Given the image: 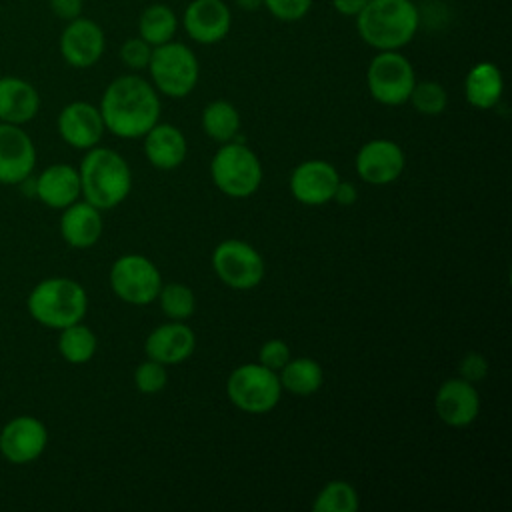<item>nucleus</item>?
<instances>
[{
	"instance_id": "obj_1",
	"label": "nucleus",
	"mask_w": 512,
	"mask_h": 512,
	"mask_svg": "<svg viewBox=\"0 0 512 512\" xmlns=\"http://www.w3.org/2000/svg\"><path fill=\"white\" fill-rule=\"evenodd\" d=\"M100 114L108 132L118 138H142L160 120V94L138 74L114 78L102 92Z\"/></svg>"
},
{
	"instance_id": "obj_2",
	"label": "nucleus",
	"mask_w": 512,
	"mask_h": 512,
	"mask_svg": "<svg viewBox=\"0 0 512 512\" xmlns=\"http://www.w3.org/2000/svg\"><path fill=\"white\" fill-rule=\"evenodd\" d=\"M364 44L382 50H402L420 28V10L412 0H368L354 16Z\"/></svg>"
},
{
	"instance_id": "obj_3",
	"label": "nucleus",
	"mask_w": 512,
	"mask_h": 512,
	"mask_svg": "<svg viewBox=\"0 0 512 512\" xmlns=\"http://www.w3.org/2000/svg\"><path fill=\"white\" fill-rule=\"evenodd\" d=\"M80 194L98 210L120 206L132 190V172L122 154L112 148L94 146L78 168Z\"/></svg>"
},
{
	"instance_id": "obj_4",
	"label": "nucleus",
	"mask_w": 512,
	"mask_h": 512,
	"mask_svg": "<svg viewBox=\"0 0 512 512\" xmlns=\"http://www.w3.org/2000/svg\"><path fill=\"white\" fill-rule=\"evenodd\" d=\"M30 316L54 330L82 322L88 312V294L84 286L72 278L54 276L40 280L26 300Z\"/></svg>"
},
{
	"instance_id": "obj_5",
	"label": "nucleus",
	"mask_w": 512,
	"mask_h": 512,
	"mask_svg": "<svg viewBox=\"0 0 512 512\" xmlns=\"http://www.w3.org/2000/svg\"><path fill=\"white\" fill-rule=\"evenodd\" d=\"M262 164L258 154L240 140L224 142L210 160L214 186L230 198H250L262 184Z\"/></svg>"
},
{
	"instance_id": "obj_6",
	"label": "nucleus",
	"mask_w": 512,
	"mask_h": 512,
	"mask_svg": "<svg viewBox=\"0 0 512 512\" xmlns=\"http://www.w3.org/2000/svg\"><path fill=\"white\" fill-rule=\"evenodd\" d=\"M146 70L156 92L168 98L188 96L200 78V64L194 50L176 40L154 46Z\"/></svg>"
},
{
	"instance_id": "obj_7",
	"label": "nucleus",
	"mask_w": 512,
	"mask_h": 512,
	"mask_svg": "<svg viewBox=\"0 0 512 512\" xmlns=\"http://www.w3.org/2000/svg\"><path fill=\"white\" fill-rule=\"evenodd\" d=\"M282 386L278 372L260 362H246L236 366L226 380V394L230 402L246 414H266L280 402Z\"/></svg>"
},
{
	"instance_id": "obj_8",
	"label": "nucleus",
	"mask_w": 512,
	"mask_h": 512,
	"mask_svg": "<svg viewBox=\"0 0 512 512\" xmlns=\"http://www.w3.org/2000/svg\"><path fill=\"white\" fill-rule=\"evenodd\" d=\"M416 84L412 62L400 50H382L370 60L366 86L370 96L384 106L406 104Z\"/></svg>"
},
{
	"instance_id": "obj_9",
	"label": "nucleus",
	"mask_w": 512,
	"mask_h": 512,
	"mask_svg": "<svg viewBox=\"0 0 512 512\" xmlns=\"http://www.w3.org/2000/svg\"><path fill=\"white\" fill-rule=\"evenodd\" d=\"M110 288L126 304H152L162 288V276L156 264L142 254H122L110 268Z\"/></svg>"
},
{
	"instance_id": "obj_10",
	"label": "nucleus",
	"mask_w": 512,
	"mask_h": 512,
	"mask_svg": "<svg viewBox=\"0 0 512 512\" xmlns=\"http://www.w3.org/2000/svg\"><path fill=\"white\" fill-rule=\"evenodd\" d=\"M212 268L220 282L232 290L256 288L266 272L262 254L248 242L228 238L212 252Z\"/></svg>"
},
{
	"instance_id": "obj_11",
	"label": "nucleus",
	"mask_w": 512,
	"mask_h": 512,
	"mask_svg": "<svg viewBox=\"0 0 512 512\" xmlns=\"http://www.w3.org/2000/svg\"><path fill=\"white\" fill-rule=\"evenodd\" d=\"M58 48L68 66L82 70L94 66L102 58L106 50V36L98 22L78 16L66 22Z\"/></svg>"
},
{
	"instance_id": "obj_12",
	"label": "nucleus",
	"mask_w": 512,
	"mask_h": 512,
	"mask_svg": "<svg viewBox=\"0 0 512 512\" xmlns=\"http://www.w3.org/2000/svg\"><path fill=\"white\" fill-rule=\"evenodd\" d=\"M358 176L374 186H384L398 180L406 166V156L400 144L390 138H372L360 146L356 154Z\"/></svg>"
},
{
	"instance_id": "obj_13",
	"label": "nucleus",
	"mask_w": 512,
	"mask_h": 512,
	"mask_svg": "<svg viewBox=\"0 0 512 512\" xmlns=\"http://www.w3.org/2000/svg\"><path fill=\"white\" fill-rule=\"evenodd\" d=\"M48 444L44 422L34 416H16L0 430V454L10 464H28L36 460Z\"/></svg>"
},
{
	"instance_id": "obj_14",
	"label": "nucleus",
	"mask_w": 512,
	"mask_h": 512,
	"mask_svg": "<svg viewBox=\"0 0 512 512\" xmlns=\"http://www.w3.org/2000/svg\"><path fill=\"white\" fill-rule=\"evenodd\" d=\"M340 174L328 160H304L300 162L288 180L294 200L306 206H322L332 202Z\"/></svg>"
},
{
	"instance_id": "obj_15",
	"label": "nucleus",
	"mask_w": 512,
	"mask_h": 512,
	"mask_svg": "<svg viewBox=\"0 0 512 512\" xmlns=\"http://www.w3.org/2000/svg\"><path fill=\"white\" fill-rule=\"evenodd\" d=\"M56 128L60 138L76 150H90L98 146L106 130L100 108L84 100L66 104L58 114Z\"/></svg>"
},
{
	"instance_id": "obj_16",
	"label": "nucleus",
	"mask_w": 512,
	"mask_h": 512,
	"mask_svg": "<svg viewBox=\"0 0 512 512\" xmlns=\"http://www.w3.org/2000/svg\"><path fill=\"white\" fill-rule=\"evenodd\" d=\"M436 416L452 428L472 424L480 414V394L476 384L456 376L440 384L434 396Z\"/></svg>"
},
{
	"instance_id": "obj_17",
	"label": "nucleus",
	"mask_w": 512,
	"mask_h": 512,
	"mask_svg": "<svg viewBox=\"0 0 512 512\" xmlns=\"http://www.w3.org/2000/svg\"><path fill=\"white\" fill-rule=\"evenodd\" d=\"M36 166L32 138L18 124L0 122V184L24 182Z\"/></svg>"
},
{
	"instance_id": "obj_18",
	"label": "nucleus",
	"mask_w": 512,
	"mask_h": 512,
	"mask_svg": "<svg viewBox=\"0 0 512 512\" xmlns=\"http://www.w3.org/2000/svg\"><path fill=\"white\" fill-rule=\"evenodd\" d=\"M182 26L196 44H218L232 28V12L224 0H192L184 8Z\"/></svg>"
},
{
	"instance_id": "obj_19",
	"label": "nucleus",
	"mask_w": 512,
	"mask_h": 512,
	"mask_svg": "<svg viewBox=\"0 0 512 512\" xmlns=\"http://www.w3.org/2000/svg\"><path fill=\"white\" fill-rule=\"evenodd\" d=\"M196 348V334L184 320H170L156 326L144 340L146 358L164 366L180 364L192 356Z\"/></svg>"
},
{
	"instance_id": "obj_20",
	"label": "nucleus",
	"mask_w": 512,
	"mask_h": 512,
	"mask_svg": "<svg viewBox=\"0 0 512 512\" xmlns=\"http://www.w3.org/2000/svg\"><path fill=\"white\" fill-rule=\"evenodd\" d=\"M142 138L144 154L154 168L174 170L186 160L188 142L178 126L158 120Z\"/></svg>"
},
{
	"instance_id": "obj_21",
	"label": "nucleus",
	"mask_w": 512,
	"mask_h": 512,
	"mask_svg": "<svg viewBox=\"0 0 512 512\" xmlns=\"http://www.w3.org/2000/svg\"><path fill=\"white\" fill-rule=\"evenodd\" d=\"M102 210L86 200H76L62 208L60 234L62 240L72 248H92L102 236Z\"/></svg>"
},
{
	"instance_id": "obj_22",
	"label": "nucleus",
	"mask_w": 512,
	"mask_h": 512,
	"mask_svg": "<svg viewBox=\"0 0 512 512\" xmlns=\"http://www.w3.org/2000/svg\"><path fill=\"white\" fill-rule=\"evenodd\" d=\"M40 110L38 90L24 78L0 76V122L26 124Z\"/></svg>"
},
{
	"instance_id": "obj_23",
	"label": "nucleus",
	"mask_w": 512,
	"mask_h": 512,
	"mask_svg": "<svg viewBox=\"0 0 512 512\" xmlns=\"http://www.w3.org/2000/svg\"><path fill=\"white\" fill-rule=\"evenodd\" d=\"M36 196L48 208H66L80 198V174L70 164H52L36 178Z\"/></svg>"
},
{
	"instance_id": "obj_24",
	"label": "nucleus",
	"mask_w": 512,
	"mask_h": 512,
	"mask_svg": "<svg viewBox=\"0 0 512 512\" xmlns=\"http://www.w3.org/2000/svg\"><path fill=\"white\" fill-rule=\"evenodd\" d=\"M504 92V78L496 64L478 62L474 64L464 78V96L466 102L476 110L494 108Z\"/></svg>"
},
{
	"instance_id": "obj_25",
	"label": "nucleus",
	"mask_w": 512,
	"mask_h": 512,
	"mask_svg": "<svg viewBox=\"0 0 512 512\" xmlns=\"http://www.w3.org/2000/svg\"><path fill=\"white\" fill-rule=\"evenodd\" d=\"M278 380L282 390L294 396H312L322 388L324 370L320 362L314 358H308V356L290 358L278 370Z\"/></svg>"
},
{
	"instance_id": "obj_26",
	"label": "nucleus",
	"mask_w": 512,
	"mask_h": 512,
	"mask_svg": "<svg viewBox=\"0 0 512 512\" xmlns=\"http://www.w3.org/2000/svg\"><path fill=\"white\" fill-rule=\"evenodd\" d=\"M200 124L202 130L208 138H212L214 142H232L238 140V132H240V112L238 108L228 102V100H212L204 106L202 116H200Z\"/></svg>"
},
{
	"instance_id": "obj_27",
	"label": "nucleus",
	"mask_w": 512,
	"mask_h": 512,
	"mask_svg": "<svg viewBox=\"0 0 512 512\" xmlns=\"http://www.w3.org/2000/svg\"><path fill=\"white\" fill-rule=\"evenodd\" d=\"M178 24V16L168 4L156 2L142 10L138 18V36L154 48L174 40Z\"/></svg>"
},
{
	"instance_id": "obj_28",
	"label": "nucleus",
	"mask_w": 512,
	"mask_h": 512,
	"mask_svg": "<svg viewBox=\"0 0 512 512\" xmlns=\"http://www.w3.org/2000/svg\"><path fill=\"white\" fill-rule=\"evenodd\" d=\"M96 334L82 322L70 324L60 330L58 352L70 364H86L96 354Z\"/></svg>"
},
{
	"instance_id": "obj_29",
	"label": "nucleus",
	"mask_w": 512,
	"mask_h": 512,
	"mask_svg": "<svg viewBox=\"0 0 512 512\" xmlns=\"http://www.w3.org/2000/svg\"><path fill=\"white\" fill-rule=\"evenodd\" d=\"M360 508V496L356 488L346 480H330L314 496V512H356Z\"/></svg>"
},
{
	"instance_id": "obj_30",
	"label": "nucleus",
	"mask_w": 512,
	"mask_h": 512,
	"mask_svg": "<svg viewBox=\"0 0 512 512\" xmlns=\"http://www.w3.org/2000/svg\"><path fill=\"white\" fill-rule=\"evenodd\" d=\"M156 300L168 320H188L196 310V296L192 288L182 282L162 284Z\"/></svg>"
},
{
	"instance_id": "obj_31",
	"label": "nucleus",
	"mask_w": 512,
	"mask_h": 512,
	"mask_svg": "<svg viewBox=\"0 0 512 512\" xmlns=\"http://www.w3.org/2000/svg\"><path fill=\"white\" fill-rule=\"evenodd\" d=\"M408 102L424 116H440L448 106V94L440 82L422 80L414 84Z\"/></svg>"
},
{
	"instance_id": "obj_32",
	"label": "nucleus",
	"mask_w": 512,
	"mask_h": 512,
	"mask_svg": "<svg viewBox=\"0 0 512 512\" xmlns=\"http://www.w3.org/2000/svg\"><path fill=\"white\" fill-rule=\"evenodd\" d=\"M168 384V372L166 366L146 358L144 362H140L134 370V386L138 392L142 394H158L166 388Z\"/></svg>"
},
{
	"instance_id": "obj_33",
	"label": "nucleus",
	"mask_w": 512,
	"mask_h": 512,
	"mask_svg": "<svg viewBox=\"0 0 512 512\" xmlns=\"http://www.w3.org/2000/svg\"><path fill=\"white\" fill-rule=\"evenodd\" d=\"M118 56L126 68L136 70V72L146 70L150 56H152V46L146 40H142L140 36H134V38H128L122 42Z\"/></svg>"
},
{
	"instance_id": "obj_34",
	"label": "nucleus",
	"mask_w": 512,
	"mask_h": 512,
	"mask_svg": "<svg viewBox=\"0 0 512 512\" xmlns=\"http://www.w3.org/2000/svg\"><path fill=\"white\" fill-rule=\"evenodd\" d=\"M262 8L280 22H298L310 12L312 0H262Z\"/></svg>"
},
{
	"instance_id": "obj_35",
	"label": "nucleus",
	"mask_w": 512,
	"mask_h": 512,
	"mask_svg": "<svg viewBox=\"0 0 512 512\" xmlns=\"http://www.w3.org/2000/svg\"><path fill=\"white\" fill-rule=\"evenodd\" d=\"M290 358H292L290 346L282 338H270L258 350V362L274 372H278Z\"/></svg>"
},
{
	"instance_id": "obj_36",
	"label": "nucleus",
	"mask_w": 512,
	"mask_h": 512,
	"mask_svg": "<svg viewBox=\"0 0 512 512\" xmlns=\"http://www.w3.org/2000/svg\"><path fill=\"white\" fill-rule=\"evenodd\" d=\"M458 370H460V378H464V380L476 384V382H480L482 378H486V374H488V362H486V358H484L482 354H478V352H468V354L460 360Z\"/></svg>"
},
{
	"instance_id": "obj_37",
	"label": "nucleus",
	"mask_w": 512,
	"mask_h": 512,
	"mask_svg": "<svg viewBox=\"0 0 512 512\" xmlns=\"http://www.w3.org/2000/svg\"><path fill=\"white\" fill-rule=\"evenodd\" d=\"M48 8L56 18L68 22L82 16L84 0H48Z\"/></svg>"
},
{
	"instance_id": "obj_38",
	"label": "nucleus",
	"mask_w": 512,
	"mask_h": 512,
	"mask_svg": "<svg viewBox=\"0 0 512 512\" xmlns=\"http://www.w3.org/2000/svg\"><path fill=\"white\" fill-rule=\"evenodd\" d=\"M356 200H358V190H356V186H354L352 182L340 180V182L336 184L332 202H336L338 206H352Z\"/></svg>"
},
{
	"instance_id": "obj_39",
	"label": "nucleus",
	"mask_w": 512,
	"mask_h": 512,
	"mask_svg": "<svg viewBox=\"0 0 512 512\" xmlns=\"http://www.w3.org/2000/svg\"><path fill=\"white\" fill-rule=\"evenodd\" d=\"M330 2H332V8L342 16H356L368 4V0H330Z\"/></svg>"
},
{
	"instance_id": "obj_40",
	"label": "nucleus",
	"mask_w": 512,
	"mask_h": 512,
	"mask_svg": "<svg viewBox=\"0 0 512 512\" xmlns=\"http://www.w3.org/2000/svg\"><path fill=\"white\" fill-rule=\"evenodd\" d=\"M234 4L244 12H256L262 8V0H234Z\"/></svg>"
}]
</instances>
